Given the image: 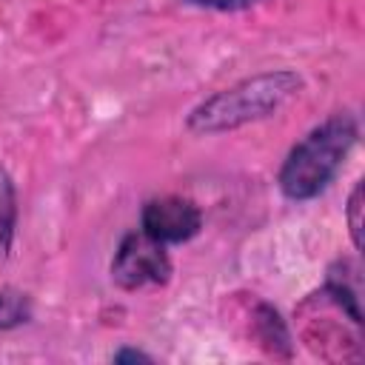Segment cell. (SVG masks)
I'll return each mask as SVG.
<instances>
[{"label":"cell","instance_id":"1","mask_svg":"<svg viewBox=\"0 0 365 365\" xmlns=\"http://www.w3.org/2000/svg\"><path fill=\"white\" fill-rule=\"evenodd\" d=\"M302 88L305 80L294 68H268L248 74L191 106V111L185 114V128L200 137H214L251 123H262L279 114L294 97H299Z\"/></svg>","mask_w":365,"mask_h":365},{"label":"cell","instance_id":"2","mask_svg":"<svg viewBox=\"0 0 365 365\" xmlns=\"http://www.w3.org/2000/svg\"><path fill=\"white\" fill-rule=\"evenodd\" d=\"M359 140L354 111H334L299 137L277 171V188L291 202H308L328 191Z\"/></svg>","mask_w":365,"mask_h":365},{"label":"cell","instance_id":"3","mask_svg":"<svg viewBox=\"0 0 365 365\" xmlns=\"http://www.w3.org/2000/svg\"><path fill=\"white\" fill-rule=\"evenodd\" d=\"M174 262L168 245L151 240L145 231L131 228L120 237L114 257L108 262V277L120 291L163 288L171 282Z\"/></svg>","mask_w":365,"mask_h":365},{"label":"cell","instance_id":"4","mask_svg":"<svg viewBox=\"0 0 365 365\" xmlns=\"http://www.w3.org/2000/svg\"><path fill=\"white\" fill-rule=\"evenodd\" d=\"M202 208L182 194H157L148 197L140 208V231L163 245H185L202 231Z\"/></svg>","mask_w":365,"mask_h":365},{"label":"cell","instance_id":"5","mask_svg":"<svg viewBox=\"0 0 365 365\" xmlns=\"http://www.w3.org/2000/svg\"><path fill=\"white\" fill-rule=\"evenodd\" d=\"M322 297L342 311L354 322V328H362V308H359V268L351 259H334L322 279Z\"/></svg>","mask_w":365,"mask_h":365},{"label":"cell","instance_id":"6","mask_svg":"<svg viewBox=\"0 0 365 365\" xmlns=\"http://www.w3.org/2000/svg\"><path fill=\"white\" fill-rule=\"evenodd\" d=\"M254 334H257L259 345L265 348V354L279 356V359H291V354H294L291 331H288L282 314L271 302H257V308H254Z\"/></svg>","mask_w":365,"mask_h":365},{"label":"cell","instance_id":"7","mask_svg":"<svg viewBox=\"0 0 365 365\" xmlns=\"http://www.w3.org/2000/svg\"><path fill=\"white\" fill-rule=\"evenodd\" d=\"M17 234V185L6 168H0V262L9 257Z\"/></svg>","mask_w":365,"mask_h":365},{"label":"cell","instance_id":"8","mask_svg":"<svg viewBox=\"0 0 365 365\" xmlns=\"http://www.w3.org/2000/svg\"><path fill=\"white\" fill-rule=\"evenodd\" d=\"M34 317V302L14 285H0V331H14Z\"/></svg>","mask_w":365,"mask_h":365},{"label":"cell","instance_id":"9","mask_svg":"<svg viewBox=\"0 0 365 365\" xmlns=\"http://www.w3.org/2000/svg\"><path fill=\"white\" fill-rule=\"evenodd\" d=\"M362 208H365V185H362V180H356L351 194H348V205H345L348 237H351V245L356 251H362Z\"/></svg>","mask_w":365,"mask_h":365},{"label":"cell","instance_id":"10","mask_svg":"<svg viewBox=\"0 0 365 365\" xmlns=\"http://www.w3.org/2000/svg\"><path fill=\"white\" fill-rule=\"evenodd\" d=\"M185 6H194V9H205V11H222V14H231V11H245L262 0H180Z\"/></svg>","mask_w":365,"mask_h":365},{"label":"cell","instance_id":"11","mask_svg":"<svg viewBox=\"0 0 365 365\" xmlns=\"http://www.w3.org/2000/svg\"><path fill=\"white\" fill-rule=\"evenodd\" d=\"M108 359H111V362H117V365H137V362L151 365V362H154V356H151L148 351L134 348V345H123V348H117V351H114Z\"/></svg>","mask_w":365,"mask_h":365}]
</instances>
